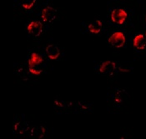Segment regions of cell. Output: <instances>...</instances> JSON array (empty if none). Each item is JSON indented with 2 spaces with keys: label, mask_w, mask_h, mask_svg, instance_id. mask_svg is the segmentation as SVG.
I'll return each mask as SVG.
<instances>
[{
  "label": "cell",
  "mask_w": 146,
  "mask_h": 139,
  "mask_svg": "<svg viewBox=\"0 0 146 139\" xmlns=\"http://www.w3.org/2000/svg\"><path fill=\"white\" fill-rule=\"evenodd\" d=\"M56 16L57 10L50 6H47L46 8H44L41 13V18L43 21H44L46 23L53 22L56 18Z\"/></svg>",
  "instance_id": "4"
},
{
  "label": "cell",
  "mask_w": 146,
  "mask_h": 139,
  "mask_svg": "<svg viewBox=\"0 0 146 139\" xmlns=\"http://www.w3.org/2000/svg\"><path fill=\"white\" fill-rule=\"evenodd\" d=\"M46 129L43 126H34L30 130V137L34 139L43 138L45 136Z\"/></svg>",
  "instance_id": "7"
},
{
  "label": "cell",
  "mask_w": 146,
  "mask_h": 139,
  "mask_svg": "<svg viewBox=\"0 0 146 139\" xmlns=\"http://www.w3.org/2000/svg\"><path fill=\"white\" fill-rule=\"evenodd\" d=\"M46 53L48 55V57L52 59V60H54L59 57L60 55V51L58 49V47L54 45V44H49L46 47Z\"/></svg>",
  "instance_id": "8"
},
{
  "label": "cell",
  "mask_w": 146,
  "mask_h": 139,
  "mask_svg": "<svg viewBox=\"0 0 146 139\" xmlns=\"http://www.w3.org/2000/svg\"><path fill=\"white\" fill-rule=\"evenodd\" d=\"M29 124L28 123H26L25 121H19L18 123H16L13 126V130L16 133L23 135L28 130H29Z\"/></svg>",
  "instance_id": "10"
},
{
  "label": "cell",
  "mask_w": 146,
  "mask_h": 139,
  "mask_svg": "<svg viewBox=\"0 0 146 139\" xmlns=\"http://www.w3.org/2000/svg\"><path fill=\"white\" fill-rule=\"evenodd\" d=\"M36 3V0H31L29 3H23L22 6L23 9H30L34 7V5Z\"/></svg>",
  "instance_id": "12"
},
{
  "label": "cell",
  "mask_w": 146,
  "mask_h": 139,
  "mask_svg": "<svg viewBox=\"0 0 146 139\" xmlns=\"http://www.w3.org/2000/svg\"><path fill=\"white\" fill-rule=\"evenodd\" d=\"M54 104L56 105L58 107H60V108L64 107V105L62 104V103H61V102H58V100H55V101H54Z\"/></svg>",
  "instance_id": "14"
},
{
  "label": "cell",
  "mask_w": 146,
  "mask_h": 139,
  "mask_svg": "<svg viewBox=\"0 0 146 139\" xmlns=\"http://www.w3.org/2000/svg\"><path fill=\"white\" fill-rule=\"evenodd\" d=\"M117 66L116 63L112 61H104L101 63V65L100 66V72L103 74H110L111 75L113 72H114V70L116 69Z\"/></svg>",
  "instance_id": "6"
},
{
  "label": "cell",
  "mask_w": 146,
  "mask_h": 139,
  "mask_svg": "<svg viewBox=\"0 0 146 139\" xmlns=\"http://www.w3.org/2000/svg\"><path fill=\"white\" fill-rule=\"evenodd\" d=\"M88 28H89V31H90L91 34H100L102 29L101 21L95 20L94 23H91L90 24H89Z\"/></svg>",
  "instance_id": "11"
},
{
  "label": "cell",
  "mask_w": 146,
  "mask_h": 139,
  "mask_svg": "<svg viewBox=\"0 0 146 139\" xmlns=\"http://www.w3.org/2000/svg\"><path fill=\"white\" fill-rule=\"evenodd\" d=\"M128 18V13L124 9H117L113 10L111 13V20L117 24H123Z\"/></svg>",
  "instance_id": "3"
},
{
  "label": "cell",
  "mask_w": 146,
  "mask_h": 139,
  "mask_svg": "<svg viewBox=\"0 0 146 139\" xmlns=\"http://www.w3.org/2000/svg\"><path fill=\"white\" fill-rule=\"evenodd\" d=\"M79 106L82 107V108H84V109H88L89 107H90V106L88 103H86L85 102H84V101H80L79 102Z\"/></svg>",
  "instance_id": "13"
},
{
  "label": "cell",
  "mask_w": 146,
  "mask_h": 139,
  "mask_svg": "<svg viewBox=\"0 0 146 139\" xmlns=\"http://www.w3.org/2000/svg\"><path fill=\"white\" fill-rule=\"evenodd\" d=\"M145 38H146V33H145Z\"/></svg>",
  "instance_id": "15"
},
{
  "label": "cell",
  "mask_w": 146,
  "mask_h": 139,
  "mask_svg": "<svg viewBox=\"0 0 146 139\" xmlns=\"http://www.w3.org/2000/svg\"><path fill=\"white\" fill-rule=\"evenodd\" d=\"M109 43L113 47L120 48L124 46L126 41L125 36L122 32H115L109 38Z\"/></svg>",
  "instance_id": "2"
},
{
  "label": "cell",
  "mask_w": 146,
  "mask_h": 139,
  "mask_svg": "<svg viewBox=\"0 0 146 139\" xmlns=\"http://www.w3.org/2000/svg\"><path fill=\"white\" fill-rule=\"evenodd\" d=\"M44 26L39 21H33L29 23L27 27V31L29 34L33 35L34 37H38L43 33Z\"/></svg>",
  "instance_id": "5"
},
{
  "label": "cell",
  "mask_w": 146,
  "mask_h": 139,
  "mask_svg": "<svg viewBox=\"0 0 146 139\" xmlns=\"http://www.w3.org/2000/svg\"><path fill=\"white\" fill-rule=\"evenodd\" d=\"M134 47L139 50H144L146 47V38L144 34L136 35L134 38Z\"/></svg>",
  "instance_id": "9"
},
{
  "label": "cell",
  "mask_w": 146,
  "mask_h": 139,
  "mask_svg": "<svg viewBox=\"0 0 146 139\" xmlns=\"http://www.w3.org/2000/svg\"><path fill=\"white\" fill-rule=\"evenodd\" d=\"M145 20H146V17H145Z\"/></svg>",
  "instance_id": "16"
},
{
  "label": "cell",
  "mask_w": 146,
  "mask_h": 139,
  "mask_svg": "<svg viewBox=\"0 0 146 139\" xmlns=\"http://www.w3.org/2000/svg\"><path fill=\"white\" fill-rule=\"evenodd\" d=\"M44 58L37 53H32L31 56L28 61L29 70L30 73L34 75H40L43 72V69L40 68V65L43 63Z\"/></svg>",
  "instance_id": "1"
}]
</instances>
